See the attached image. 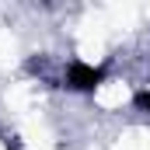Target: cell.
Masks as SVG:
<instances>
[{"mask_svg": "<svg viewBox=\"0 0 150 150\" xmlns=\"http://www.w3.org/2000/svg\"><path fill=\"white\" fill-rule=\"evenodd\" d=\"M105 67H94V63H84V59H70V67L63 70V87L77 91V94H94L101 84H105Z\"/></svg>", "mask_w": 150, "mask_h": 150, "instance_id": "cell-1", "label": "cell"}, {"mask_svg": "<svg viewBox=\"0 0 150 150\" xmlns=\"http://www.w3.org/2000/svg\"><path fill=\"white\" fill-rule=\"evenodd\" d=\"M133 105H136V112H147L150 115V87H143V91L133 94Z\"/></svg>", "mask_w": 150, "mask_h": 150, "instance_id": "cell-2", "label": "cell"}]
</instances>
